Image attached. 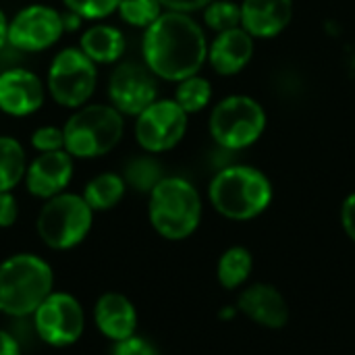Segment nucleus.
<instances>
[{
    "label": "nucleus",
    "instance_id": "nucleus-13",
    "mask_svg": "<svg viewBox=\"0 0 355 355\" xmlns=\"http://www.w3.org/2000/svg\"><path fill=\"white\" fill-rule=\"evenodd\" d=\"M73 177V160L67 150L42 152L25 171V183L31 196L50 200L64 191Z\"/></svg>",
    "mask_w": 355,
    "mask_h": 355
},
{
    "label": "nucleus",
    "instance_id": "nucleus-9",
    "mask_svg": "<svg viewBox=\"0 0 355 355\" xmlns=\"http://www.w3.org/2000/svg\"><path fill=\"white\" fill-rule=\"evenodd\" d=\"M96 67L81 50L67 48L52 60L48 73V89L62 106H81L96 89Z\"/></svg>",
    "mask_w": 355,
    "mask_h": 355
},
{
    "label": "nucleus",
    "instance_id": "nucleus-32",
    "mask_svg": "<svg viewBox=\"0 0 355 355\" xmlns=\"http://www.w3.org/2000/svg\"><path fill=\"white\" fill-rule=\"evenodd\" d=\"M212 0H160L162 6H166L168 10H177V12H191V10H200L206 8Z\"/></svg>",
    "mask_w": 355,
    "mask_h": 355
},
{
    "label": "nucleus",
    "instance_id": "nucleus-28",
    "mask_svg": "<svg viewBox=\"0 0 355 355\" xmlns=\"http://www.w3.org/2000/svg\"><path fill=\"white\" fill-rule=\"evenodd\" d=\"M31 146L42 152H56L64 148V131L58 127H40L31 135Z\"/></svg>",
    "mask_w": 355,
    "mask_h": 355
},
{
    "label": "nucleus",
    "instance_id": "nucleus-21",
    "mask_svg": "<svg viewBox=\"0 0 355 355\" xmlns=\"http://www.w3.org/2000/svg\"><path fill=\"white\" fill-rule=\"evenodd\" d=\"M252 268H254V258L252 254L241 248V245H235V248H229L220 258H218V264H216V279L218 283L225 287V289H237L241 287L250 275H252Z\"/></svg>",
    "mask_w": 355,
    "mask_h": 355
},
{
    "label": "nucleus",
    "instance_id": "nucleus-12",
    "mask_svg": "<svg viewBox=\"0 0 355 355\" xmlns=\"http://www.w3.org/2000/svg\"><path fill=\"white\" fill-rule=\"evenodd\" d=\"M108 96L112 106L125 114H139L152 102H156L154 73L141 64L125 62L114 69L108 83Z\"/></svg>",
    "mask_w": 355,
    "mask_h": 355
},
{
    "label": "nucleus",
    "instance_id": "nucleus-7",
    "mask_svg": "<svg viewBox=\"0 0 355 355\" xmlns=\"http://www.w3.org/2000/svg\"><path fill=\"white\" fill-rule=\"evenodd\" d=\"M264 127V108L250 96H229L210 114V133L227 150H243L256 144Z\"/></svg>",
    "mask_w": 355,
    "mask_h": 355
},
{
    "label": "nucleus",
    "instance_id": "nucleus-19",
    "mask_svg": "<svg viewBox=\"0 0 355 355\" xmlns=\"http://www.w3.org/2000/svg\"><path fill=\"white\" fill-rule=\"evenodd\" d=\"M125 50V37L116 27L96 25L81 35V52L94 62H114Z\"/></svg>",
    "mask_w": 355,
    "mask_h": 355
},
{
    "label": "nucleus",
    "instance_id": "nucleus-23",
    "mask_svg": "<svg viewBox=\"0 0 355 355\" xmlns=\"http://www.w3.org/2000/svg\"><path fill=\"white\" fill-rule=\"evenodd\" d=\"M212 98V87L210 81L198 75H191L183 81H179L177 92H175V102L187 112H200Z\"/></svg>",
    "mask_w": 355,
    "mask_h": 355
},
{
    "label": "nucleus",
    "instance_id": "nucleus-15",
    "mask_svg": "<svg viewBox=\"0 0 355 355\" xmlns=\"http://www.w3.org/2000/svg\"><path fill=\"white\" fill-rule=\"evenodd\" d=\"M237 308L264 329H283L289 322V306L285 297L277 287L266 283H256L241 291Z\"/></svg>",
    "mask_w": 355,
    "mask_h": 355
},
{
    "label": "nucleus",
    "instance_id": "nucleus-31",
    "mask_svg": "<svg viewBox=\"0 0 355 355\" xmlns=\"http://www.w3.org/2000/svg\"><path fill=\"white\" fill-rule=\"evenodd\" d=\"M341 225H343L347 237L355 241V193L347 196L341 206Z\"/></svg>",
    "mask_w": 355,
    "mask_h": 355
},
{
    "label": "nucleus",
    "instance_id": "nucleus-27",
    "mask_svg": "<svg viewBox=\"0 0 355 355\" xmlns=\"http://www.w3.org/2000/svg\"><path fill=\"white\" fill-rule=\"evenodd\" d=\"M71 12L83 19H104L119 8L121 0H62Z\"/></svg>",
    "mask_w": 355,
    "mask_h": 355
},
{
    "label": "nucleus",
    "instance_id": "nucleus-16",
    "mask_svg": "<svg viewBox=\"0 0 355 355\" xmlns=\"http://www.w3.org/2000/svg\"><path fill=\"white\" fill-rule=\"evenodd\" d=\"M293 17V0H243L241 27L252 37L279 35Z\"/></svg>",
    "mask_w": 355,
    "mask_h": 355
},
{
    "label": "nucleus",
    "instance_id": "nucleus-34",
    "mask_svg": "<svg viewBox=\"0 0 355 355\" xmlns=\"http://www.w3.org/2000/svg\"><path fill=\"white\" fill-rule=\"evenodd\" d=\"M8 21H6V17H4V12H2V8H0V48L8 42Z\"/></svg>",
    "mask_w": 355,
    "mask_h": 355
},
{
    "label": "nucleus",
    "instance_id": "nucleus-22",
    "mask_svg": "<svg viewBox=\"0 0 355 355\" xmlns=\"http://www.w3.org/2000/svg\"><path fill=\"white\" fill-rule=\"evenodd\" d=\"M25 152L12 137H0V191H10L25 177Z\"/></svg>",
    "mask_w": 355,
    "mask_h": 355
},
{
    "label": "nucleus",
    "instance_id": "nucleus-3",
    "mask_svg": "<svg viewBox=\"0 0 355 355\" xmlns=\"http://www.w3.org/2000/svg\"><path fill=\"white\" fill-rule=\"evenodd\" d=\"M210 202L218 214L231 220H252L260 216L272 200L268 177L254 166L223 168L210 183Z\"/></svg>",
    "mask_w": 355,
    "mask_h": 355
},
{
    "label": "nucleus",
    "instance_id": "nucleus-11",
    "mask_svg": "<svg viewBox=\"0 0 355 355\" xmlns=\"http://www.w3.org/2000/svg\"><path fill=\"white\" fill-rule=\"evenodd\" d=\"M64 31L62 15L44 4L23 8L8 25V44L25 52L50 48Z\"/></svg>",
    "mask_w": 355,
    "mask_h": 355
},
{
    "label": "nucleus",
    "instance_id": "nucleus-25",
    "mask_svg": "<svg viewBox=\"0 0 355 355\" xmlns=\"http://www.w3.org/2000/svg\"><path fill=\"white\" fill-rule=\"evenodd\" d=\"M160 8V0H121L116 10L129 25L148 29L162 15Z\"/></svg>",
    "mask_w": 355,
    "mask_h": 355
},
{
    "label": "nucleus",
    "instance_id": "nucleus-6",
    "mask_svg": "<svg viewBox=\"0 0 355 355\" xmlns=\"http://www.w3.org/2000/svg\"><path fill=\"white\" fill-rule=\"evenodd\" d=\"M92 220L94 210L83 196L62 191L44 204L37 216V233L48 248L71 250L87 237Z\"/></svg>",
    "mask_w": 355,
    "mask_h": 355
},
{
    "label": "nucleus",
    "instance_id": "nucleus-8",
    "mask_svg": "<svg viewBox=\"0 0 355 355\" xmlns=\"http://www.w3.org/2000/svg\"><path fill=\"white\" fill-rule=\"evenodd\" d=\"M33 333L52 347H67L79 341L85 329L83 308L71 293L52 291L31 314Z\"/></svg>",
    "mask_w": 355,
    "mask_h": 355
},
{
    "label": "nucleus",
    "instance_id": "nucleus-33",
    "mask_svg": "<svg viewBox=\"0 0 355 355\" xmlns=\"http://www.w3.org/2000/svg\"><path fill=\"white\" fill-rule=\"evenodd\" d=\"M0 355H21L19 339L2 329H0Z\"/></svg>",
    "mask_w": 355,
    "mask_h": 355
},
{
    "label": "nucleus",
    "instance_id": "nucleus-24",
    "mask_svg": "<svg viewBox=\"0 0 355 355\" xmlns=\"http://www.w3.org/2000/svg\"><path fill=\"white\" fill-rule=\"evenodd\" d=\"M204 21L218 33L241 27V6L229 0H212L204 8Z\"/></svg>",
    "mask_w": 355,
    "mask_h": 355
},
{
    "label": "nucleus",
    "instance_id": "nucleus-20",
    "mask_svg": "<svg viewBox=\"0 0 355 355\" xmlns=\"http://www.w3.org/2000/svg\"><path fill=\"white\" fill-rule=\"evenodd\" d=\"M125 196V179L114 173H102L94 177L83 191V200L92 210H110Z\"/></svg>",
    "mask_w": 355,
    "mask_h": 355
},
{
    "label": "nucleus",
    "instance_id": "nucleus-29",
    "mask_svg": "<svg viewBox=\"0 0 355 355\" xmlns=\"http://www.w3.org/2000/svg\"><path fill=\"white\" fill-rule=\"evenodd\" d=\"M112 355H158L156 347L144 337L131 335L123 341H114Z\"/></svg>",
    "mask_w": 355,
    "mask_h": 355
},
{
    "label": "nucleus",
    "instance_id": "nucleus-26",
    "mask_svg": "<svg viewBox=\"0 0 355 355\" xmlns=\"http://www.w3.org/2000/svg\"><path fill=\"white\" fill-rule=\"evenodd\" d=\"M160 179H162L160 166H158V162H154L150 158H137V160L129 162L127 173H125V183L133 185L139 191H152Z\"/></svg>",
    "mask_w": 355,
    "mask_h": 355
},
{
    "label": "nucleus",
    "instance_id": "nucleus-30",
    "mask_svg": "<svg viewBox=\"0 0 355 355\" xmlns=\"http://www.w3.org/2000/svg\"><path fill=\"white\" fill-rule=\"evenodd\" d=\"M17 214H19V208H17V200L12 198V193L0 191V227L6 229V227L15 225Z\"/></svg>",
    "mask_w": 355,
    "mask_h": 355
},
{
    "label": "nucleus",
    "instance_id": "nucleus-1",
    "mask_svg": "<svg viewBox=\"0 0 355 355\" xmlns=\"http://www.w3.org/2000/svg\"><path fill=\"white\" fill-rule=\"evenodd\" d=\"M206 56V35L187 12H162L146 29L144 58L148 69L162 79L183 81L198 75Z\"/></svg>",
    "mask_w": 355,
    "mask_h": 355
},
{
    "label": "nucleus",
    "instance_id": "nucleus-5",
    "mask_svg": "<svg viewBox=\"0 0 355 355\" xmlns=\"http://www.w3.org/2000/svg\"><path fill=\"white\" fill-rule=\"evenodd\" d=\"M123 116L114 106L94 104L75 112L64 125V148L77 158L108 154L123 137Z\"/></svg>",
    "mask_w": 355,
    "mask_h": 355
},
{
    "label": "nucleus",
    "instance_id": "nucleus-17",
    "mask_svg": "<svg viewBox=\"0 0 355 355\" xmlns=\"http://www.w3.org/2000/svg\"><path fill=\"white\" fill-rule=\"evenodd\" d=\"M94 320L104 337H108L110 341H123L135 335L137 312L135 306L123 293L108 291L96 302Z\"/></svg>",
    "mask_w": 355,
    "mask_h": 355
},
{
    "label": "nucleus",
    "instance_id": "nucleus-4",
    "mask_svg": "<svg viewBox=\"0 0 355 355\" xmlns=\"http://www.w3.org/2000/svg\"><path fill=\"white\" fill-rule=\"evenodd\" d=\"M150 223L158 235L171 241L189 237L202 220V198L181 177H162L150 191Z\"/></svg>",
    "mask_w": 355,
    "mask_h": 355
},
{
    "label": "nucleus",
    "instance_id": "nucleus-2",
    "mask_svg": "<svg viewBox=\"0 0 355 355\" xmlns=\"http://www.w3.org/2000/svg\"><path fill=\"white\" fill-rule=\"evenodd\" d=\"M54 275L35 254H15L0 264V312L29 318L52 293Z\"/></svg>",
    "mask_w": 355,
    "mask_h": 355
},
{
    "label": "nucleus",
    "instance_id": "nucleus-18",
    "mask_svg": "<svg viewBox=\"0 0 355 355\" xmlns=\"http://www.w3.org/2000/svg\"><path fill=\"white\" fill-rule=\"evenodd\" d=\"M254 54V37L243 29L235 27L214 37L208 48V60L218 75H235L245 69Z\"/></svg>",
    "mask_w": 355,
    "mask_h": 355
},
{
    "label": "nucleus",
    "instance_id": "nucleus-14",
    "mask_svg": "<svg viewBox=\"0 0 355 355\" xmlns=\"http://www.w3.org/2000/svg\"><path fill=\"white\" fill-rule=\"evenodd\" d=\"M44 102L42 81L25 69L0 73V110L12 116L35 112Z\"/></svg>",
    "mask_w": 355,
    "mask_h": 355
},
{
    "label": "nucleus",
    "instance_id": "nucleus-10",
    "mask_svg": "<svg viewBox=\"0 0 355 355\" xmlns=\"http://www.w3.org/2000/svg\"><path fill=\"white\" fill-rule=\"evenodd\" d=\"M187 112L175 100H156L137 114L135 137L148 152L173 150L185 135Z\"/></svg>",
    "mask_w": 355,
    "mask_h": 355
}]
</instances>
